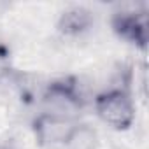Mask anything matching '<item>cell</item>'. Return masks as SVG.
<instances>
[{
	"mask_svg": "<svg viewBox=\"0 0 149 149\" xmlns=\"http://www.w3.org/2000/svg\"><path fill=\"white\" fill-rule=\"evenodd\" d=\"M72 121L65 116H58L53 112H44L40 114L35 123H33V132L35 139L40 146L54 147V146H63L70 130H72Z\"/></svg>",
	"mask_w": 149,
	"mask_h": 149,
	"instance_id": "3",
	"label": "cell"
},
{
	"mask_svg": "<svg viewBox=\"0 0 149 149\" xmlns=\"http://www.w3.org/2000/svg\"><path fill=\"white\" fill-rule=\"evenodd\" d=\"M63 146L67 149H97V146H98L97 130H93L88 125L72 126Z\"/></svg>",
	"mask_w": 149,
	"mask_h": 149,
	"instance_id": "6",
	"label": "cell"
},
{
	"mask_svg": "<svg viewBox=\"0 0 149 149\" xmlns=\"http://www.w3.org/2000/svg\"><path fill=\"white\" fill-rule=\"evenodd\" d=\"M112 30L118 37L146 49L147 46V13L121 11L112 16Z\"/></svg>",
	"mask_w": 149,
	"mask_h": 149,
	"instance_id": "2",
	"label": "cell"
},
{
	"mask_svg": "<svg viewBox=\"0 0 149 149\" xmlns=\"http://www.w3.org/2000/svg\"><path fill=\"white\" fill-rule=\"evenodd\" d=\"M11 70V53L6 46L0 44V79L7 76Z\"/></svg>",
	"mask_w": 149,
	"mask_h": 149,
	"instance_id": "7",
	"label": "cell"
},
{
	"mask_svg": "<svg viewBox=\"0 0 149 149\" xmlns=\"http://www.w3.org/2000/svg\"><path fill=\"white\" fill-rule=\"evenodd\" d=\"M46 104L53 109V114L65 116L67 112H74L81 109V95L77 91V84L74 79H60L47 86L46 90ZM67 118V116H65Z\"/></svg>",
	"mask_w": 149,
	"mask_h": 149,
	"instance_id": "4",
	"label": "cell"
},
{
	"mask_svg": "<svg viewBox=\"0 0 149 149\" xmlns=\"http://www.w3.org/2000/svg\"><path fill=\"white\" fill-rule=\"evenodd\" d=\"M98 116L116 130H126L135 118V107L132 98L121 90H111L97 97L95 102Z\"/></svg>",
	"mask_w": 149,
	"mask_h": 149,
	"instance_id": "1",
	"label": "cell"
},
{
	"mask_svg": "<svg viewBox=\"0 0 149 149\" xmlns=\"http://www.w3.org/2000/svg\"><path fill=\"white\" fill-rule=\"evenodd\" d=\"M93 23V14L86 7H70L58 21V30L65 35H79L86 32Z\"/></svg>",
	"mask_w": 149,
	"mask_h": 149,
	"instance_id": "5",
	"label": "cell"
}]
</instances>
